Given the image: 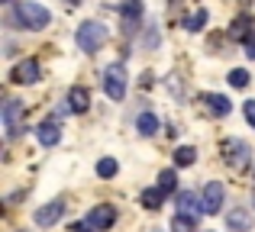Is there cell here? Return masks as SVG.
Masks as SVG:
<instances>
[{
	"mask_svg": "<svg viewBox=\"0 0 255 232\" xmlns=\"http://www.w3.org/2000/svg\"><path fill=\"white\" fill-rule=\"evenodd\" d=\"M158 187H162L165 194H171V190L178 187V174H174L171 168H168V171H162V174H158Z\"/></svg>",
	"mask_w": 255,
	"mask_h": 232,
	"instance_id": "cell-21",
	"label": "cell"
},
{
	"mask_svg": "<svg viewBox=\"0 0 255 232\" xmlns=\"http://www.w3.org/2000/svg\"><path fill=\"white\" fill-rule=\"evenodd\" d=\"M71 232H97L91 226V223H75V226H71Z\"/></svg>",
	"mask_w": 255,
	"mask_h": 232,
	"instance_id": "cell-26",
	"label": "cell"
},
{
	"mask_svg": "<svg viewBox=\"0 0 255 232\" xmlns=\"http://www.w3.org/2000/svg\"><path fill=\"white\" fill-rule=\"evenodd\" d=\"M207 232H210V229H207Z\"/></svg>",
	"mask_w": 255,
	"mask_h": 232,
	"instance_id": "cell-29",
	"label": "cell"
},
{
	"mask_svg": "<svg viewBox=\"0 0 255 232\" xmlns=\"http://www.w3.org/2000/svg\"><path fill=\"white\" fill-rule=\"evenodd\" d=\"M243 110H246V119H249V123L255 126V100H246V103H243Z\"/></svg>",
	"mask_w": 255,
	"mask_h": 232,
	"instance_id": "cell-25",
	"label": "cell"
},
{
	"mask_svg": "<svg viewBox=\"0 0 255 232\" xmlns=\"http://www.w3.org/2000/svg\"><path fill=\"white\" fill-rule=\"evenodd\" d=\"M155 232H158V229H155Z\"/></svg>",
	"mask_w": 255,
	"mask_h": 232,
	"instance_id": "cell-30",
	"label": "cell"
},
{
	"mask_svg": "<svg viewBox=\"0 0 255 232\" xmlns=\"http://www.w3.org/2000/svg\"><path fill=\"white\" fill-rule=\"evenodd\" d=\"M36 136H39V142L45 145V149H52V145H58V139H62V126H58V119H42L39 123V129H36Z\"/></svg>",
	"mask_w": 255,
	"mask_h": 232,
	"instance_id": "cell-8",
	"label": "cell"
},
{
	"mask_svg": "<svg viewBox=\"0 0 255 232\" xmlns=\"http://www.w3.org/2000/svg\"><path fill=\"white\" fill-rule=\"evenodd\" d=\"M23 116H26V107L19 100H6L3 103V126H6V139H16L19 132L26 129L23 126Z\"/></svg>",
	"mask_w": 255,
	"mask_h": 232,
	"instance_id": "cell-4",
	"label": "cell"
},
{
	"mask_svg": "<svg viewBox=\"0 0 255 232\" xmlns=\"http://www.w3.org/2000/svg\"><path fill=\"white\" fill-rule=\"evenodd\" d=\"M107 26L104 23H97V19H87V23L78 26V32H75V42H78V49L81 52H97L100 45L107 42Z\"/></svg>",
	"mask_w": 255,
	"mask_h": 232,
	"instance_id": "cell-1",
	"label": "cell"
},
{
	"mask_svg": "<svg viewBox=\"0 0 255 232\" xmlns=\"http://www.w3.org/2000/svg\"><path fill=\"white\" fill-rule=\"evenodd\" d=\"M158 39H162V36H158V29H149V32H145V49H155Z\"/></svg>",
	"mask_w": 255,
	"mask_h": 232,
	"instance_id": "cell-24",
	"label": "cell"
},
{
	"mask_svg": "<svg viewBox=\"0 0 255 232\" xmlns=\"http://www.w3.org/2000/svg\"><path fill=\"white\" fill-rule=\"evenodd\" d=\"M16 19L26 26V29H45V26L52 23V13L45 10L42 3H36V0H19L16 3Z\"/></svg>",
	"mask_w": 255,
	"mask_h": 232,
	"instance_id": "cell-2",
	"label": "cell"
},
{
	"mask_svg": "<svg viewBox=\"0 0 255 232\" xmlns=\"http://www.w3.org/2000/svg\"><path fill=\"white\" fill-rule=\"evenodd\" d=\"M226 161L233 164V171H246L249 168V145L239 142V139L226 142Z\"/></svg>",
	"mask_w": 255,
	"mask_h": 232,
	"instance_id": "cell-6",
	"label": "cell"
},
{
	"mask_svg": "<svg viewBox=\"0 0 255 232\" xmlns=\"http://www.w3.org/2000/svg\"><path fill=\"white\" fill-rule=\"evenodd\" d=\"M226 226H230L233 232H249V229H252V216L246 213V210H239V207H236L230 216H226Z\"/></svg>",
	"mask_w": 255,
	"mask_h": 232,
	"instance_id": "cell-11",
	"label": "cell"
},
{
	"mask_svg": "<svg viewBox=\"0 0 255 232\" xmlns=\"http://www.w3.org/2000/svg\"><path fill=\"white\" fill-rule=\"evenodd\" d=\"M197 210L204 213V207H197V197L194 194H178V213H184V216H197Z\"/></svg>",
	"mask_w": 255,
	"mask_h": 232,
	"instance_id": "cell-16",
	"label": "cell"
},
{
	"mask_svg": "<svg viewBox=\"0 0 255 232\" xmlns=\"http://www.w3.org/2000/svg\"><path fill=\"white\" fill-rule=\"evenodd\" d=\"M62 216H65V203L62 200H52V203H45V207L36 210V226L49 229V226H55Z\"/></svg>",
	"mask_w": 255,
	"mask_h": 232,
	"instance_id": "cell-7",
	"label": "cell"
},
{
	"mask_svg": "<svg viewBox=\"0 0 255 232\" xmlns=\"http://www.w3.org/2000/svg\"><path fill=\"white\" fill-rule=\"evenodd\" d=\"M104 90L110 100H123L126 97V71L123 65H107L104 68Z\"/></svg>",
	"mask_w": 255,
	"mask_h": 232,
	"instance_id": "cell-3",
	"label": "cell"
},
{
	"mask_svg": "<svg viewBox=\"0 0 255 232\" xmlns=\"http://www.w3.org/2000/svg\"><path fill=\"white\" fill-rule=\"evenodd\" d=\"M13 81L16 84H36L39 81V62L36 58H26V62H19L16 68H13Z\"/></svg>",
	"mask_w": 255,
	"mask_h": 232,
	"instance_id": "cell-9",
	"label": "cell"
},
{
	"mask_svg": "<svg viewBox=\"0 0 255 232\" xmlns=\"http://www.w3.org/2000/svg\"><path fill=\"white\" fill-rule=\"evenodd\" d=\"M207 23H210V13H207V10H194L191 16H187L184 23H181V26H184L187 32H200V29H204Z\"/></svg>",
	"mask_w": 255,
	"mask_h": 232,
	"instance_id": "cell-15",
	"label": "cell"
},
{
	"mask_svg": "<svg viewBox=\"0 0 255 232\" xmlns=\"http://www.w3.org/2000/svg\"><path fill=\"white\" fill-rule=\"evenodd\" d=\"M223 200H226V187L220 181H210L204 187V197H200V207H204V213H220L223 210Z\"/></svg>",
	"mask_w": 255,
	"mask_h": 232,
	"instance_id": "cell-5",
	"label": "cell"
},
{
	"mask_svg": "<svg viewBox=\"0 0 255 232\" xmlns=\"http://www.w3.org/2000/svg\"><path fill=\"white\" fill-rule=\"evenodd\" d=\"M194 161H197V152H194L191 145H184V149L174 152V164H178V168H191Z\"/></svg>",
	"mask_w": 255,
	"mask_h": 232,
	"instance_id": "cell-19",
	"label": "cell"
},
{
	"mask_svg": "<svg viewBox=\"0 0 255 232\" xmlns=\"http://www.w3.org/2000/svg\"><path fill=\"white\" fill-rule=\"evenodd\" d=\"M136 129H139V136H155V132L162 129V123H158L155 113H142L136 119Z\"/></svg>",
	"mask_w": 255,
	"mask_h": 232,
	"instance_id": "cell-14",
	"label": "cell"
},
{
	"mask_svg": "<svg viewBox=\"0 0 255 232\" xmlns=\"http://www.w3.org/2000/svg\"><path fill=\"white\" fill-rule=\"evenodd\" d=\"M3 3H10V0H3Z\"/></svg>",
	"mask_w": 255,
	"mask_h": 232,
	"instance_id": "cell-28",
	"label": "cell"
},
{
	"mask_svg": "<svg viewBox=\"0 0 255 232\" xmlns=\"http://www.w3.org/2000/svg\"><path fill=\"white\" fill-rule=\"evenodd\" d=\"M87 223H91L97 232H104V229H110L113 223H117V210L113 207H94L91 216H87Z\"/></svg>",
	"mask_w": 255,
	"mask_h": 232,
	"instance_id": "cell-10",
	"label": "cell"
},
{
	"mask_svg": "<svg viewBox=\"0 0 255 232\" xmlns=\"http://www.w3.org/2000/svg\"><path fill=\"white\" fill-rule=\"evenodd\" d=\"M204 103H207V110H210V113H217V116L233 113V103L226 100L223 94H207V97H204Z\"/></svg>",
	"mask_w": 255,
	"mask_h": 232,
	"instance_id": "cell-12",
	"label": "cell"
},
{
	"mask_svg": "<svg viewBox=\"0 0 255 232\" xmlns=\"http://www.w3.org/2000/svg\"><path fill=\"white\" fill-rule=\"evenodd\" d=\"M162 200H165V190H162V187L142 190V207H145V210H158V207H162Z\"/></svg>",
	"mask_w": 255,
	"mask_h": 232,
	"instance_id": "cell-17",
	"label": "cell"
},
{
	"mask_svg": "<svg viewBox=\"0 0 255 232\" xmlns=\"http://www.w3.org/2000/svg\"><path fill=\"white\" fill-rule=\"evenodd\" d=\"M226 81H230L233 87H246V84H249V71H246V68H233Z\"/></svg>",
	"mask_w": 255,
	"mask_h": 232,
	"instance_id": "cell-22",
	"label": "cell"
},
{
	"mask_svg": "<svg viewBox=\"0 0 255 232\" xmlns=\"http://www.w3.org/2000/svg\"><path fill=\"white\" fill-rule=\"evenodd\" d=\"M249 26H252V19H249V16H239L236 23L230 26V36H233V39H252Z\"/></svg>",
	"mask_w": 255,
	"mask_h": 232,
	"instance_id": "cell-18",
	"label": "cell"
},
{
	"mask_svg": "<svg viewBox=\"0 0 255 232\" xmlns=\"http://www.w3.org/2000/svg\"><path fill=\"white\" fill-rule=\"evenodd\" d=\"M68 107L75 110V113H84V110L91 107V94H87L84 87H71V94H68Z\"/></svg>",
	"mask_w": 255,
	"mask_h": 232,
	"instance_id": "cell-13",
	"label": "cell"
},
{
	"mask_svg": "<svg viewBox=\"0 0 255 232\" xmlns=\"http://www.w3.org/2000/svg\"><path fill=\"white\" fill-rule=\"evenodd\" d=\"M171 232H194V216L178 213V216L171 220Z\"/></svg>",
	"mask_w": 255,
	"mask_h": 232,
	"instance_id": "cell-20",
	"label": "cell"
},
{
	"mask_svg": "<svg viewBox=\"0 0 255 232\" xmlns=\"http://www.w3.org/2000/svg\"><path fill=\"white\" fill-rule=\"evenodd\" d=\"M246 55L255 58V36H252V39H246Z\"/></svg>",
	"mask_w": 255,
	"mask_h": 232,
	"instance_id": "cell-27",
	"label": "cell"
},
{
	"mask_svg": "<svg viewBox=\"0 0 255 232\" xmlns=\"http://www.w3.org/2000/svg\"><path fill=\"white\" fill-rule=\"evenodd\" d=\"M97 174L100 177H113L117 174V161H113V158H100L97 161Z\"/></svg>",
	"mask_w": 255,
	"mask_h": 232,
	"instance_id": "cell-23",
	"label": "cell"
}]
</instances>
